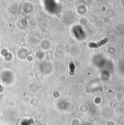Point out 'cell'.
<instances>
[{
  "instance_id": "1",
  "label": "cell",
  "mask_w": 124,
  "mask_h": 125,
  "mask_svg": "<svg viewBox=\"0 0 124 125\" xmlns=\"http://www.w3.org/2000/svg\"><path fill=\"white\" fill-rule=\"evenodd\" d=\"M108 41H109V39L106 37V38L103 39L102 40H101L100 42H97V43H90V44H89V47H90V48H96L101 47V46H102L103 45L106 44Z\"/></svg>"
}]
</instances>
